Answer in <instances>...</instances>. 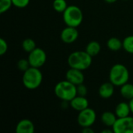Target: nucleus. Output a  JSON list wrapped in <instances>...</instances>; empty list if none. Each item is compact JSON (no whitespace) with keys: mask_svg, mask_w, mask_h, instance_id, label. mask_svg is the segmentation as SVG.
Returning <instances> with one entry per match:
<instances>
[{"mask_svg":"<svg viewBox=\"0 0 133 133\" xmlns=\"http://www.w3.org/2000/svg\"><path fill=\"white\" fill-rule=\"evenodd\" d=\"M118 117L116 116L115 113H113L111 111H105L101 115V122L102 123L108 126V127H113L115 125Z\"/></svg>","mask_w":133,"mask_h":133,"instance_id":"15","label":"nucleus"},{"mask_svg":"<svg viewBox=\"0 0 133 133\" xmlns=\"http://www.w3.org/2000/svg\"><path fill=\"white\" fill-rule=\"evenodd\" d=\"M76 90H77V95H79V96L86 97L88 93L87 87L83 83L76 86Z\"/></svg>","mask_w":133,"mask_h":133,"instance_id":"25","label":"nucleus"},{"mask_svg":"<svg viewBox=\"0 0 133 133\" xmlns=\"http://www.w3.org/2000/svg\"><path fill=\"white\" fill-rule=\"evenodd\" d=\"M107 45H108V48L111 51H116L120 50L122 48H123V41H121L120 39L114 37H111L108 39L107 42Z\"/></svg>","mask_w":133,"mask_h":133,"instance_id":"18","label":"nucleus"},{"mask_svg":"<svg viewBox=\"0 0 133 133\" xmlns=\"http://www.w3.org/2000/svg\"><path fill=\"white\" fill-rule=\"evenodd\" d=\"M79 37V32L76 27L69 26L64 28L60 34L61 40L66 44H71L75 42Z\"/></svg>","mask_w":133,"mask_h":133,"instance_id":"9","label":"nucleus"},{"mask_svg":"<svg viewBox=\"0 0 133 133\" xmlns=\"http://www.w3.org/2000/svg\"><path fill=\"white\" fill-rule=\"evenodd\" d=\"M28 60L30 66L35 68H41L44 65L47 60V55L45 51L41 48H36L29 53Z\"/></svg>","mask_w":133,"mask_h":133,"instance_id":"8","label":"nucleus"},{"mask_svg":"<svg viewBox=\"0 0 133 133\" xmlns=\"http://www.w3.org/2000/svg\"><path fill=\"white\" fill-rule=\"evenodd\" d=\"M129 106H130V108H131V112L133 114V98L129 101Z\"/></svg>","mask_w":133,"mask_h":133,"instance_id":"28","label":"nucleus"},{"mask_svg":"<svg viewBox=\"0 0 133 133\" xmlns=\"http://www.w3.org/2000/svg\"><path fill=\"white\" fill-rule=\"evenodd\" d=\"M65 79L71 82L72 83L78 86L83 83L84 75L82 70L74 68H70L65 73Z\"/></svg>","mask_w":133,"mask_h":133,"instance_id":"10","label":"nucleus"},{"mask_svg":"<svg viewBox=\"0 0 133 133\" xmlns=\"http://www.w3.org/2000/svg\"><path fill=\"white\" fill-rule=\"evenodd\" d=\"M12 5V0H0V13L2 14L8 11Z\"/></svg>","mask_w":133,"mask_h":133,"instance_id":"23","label":"nucleus"},{"mask_svg":"<svg viewBox=\"0 0 133 133\" xmlns=\"http://www.w3.org/2000/svg\"><path fill=\"white\" fill-rule=\"evenodd\" d=\"M54 92L57 97L66 102H69L77 96L76 86L67 79L58 82L55 87Z\"/></svg>","mask_w":133,"mask_h":133,"instance_id":"2","label":"nucleus"},{"mask_svg":"<svg viewBox=\"0 0 133 133\" xmlns=\"http://www.w3.org/2000/svg\"><path fill=\"white\" fill-rule=\"evenodd\" d=\"M115 113L118 118H124V117L129 116L130 113H132L129 104L125 102L119 103L115 108Z\"/></svg>","mask_w":133,"mask_h":133,"instance_id":"14","label":"nucleus"},{"mask_svg":"<svg viewBox=\"0 0 133 133\" xmlns=\"http://www.w3.org/2000/svg\"><path fill=\"white\" fill-rule=\"evenodd\" d=\"M22 48H23V51H25L26 52L30 53L33 50H34L37 47H36V43H35V41L33 39L26 38V39L23 41V42H22Z\"/></svg>","mask_w":133,"mask_h":133,"instance_id":"19","label":"nucleus"},{"mask_svg":"<svg viewBox=\"0 0 133 133\" xmlns=\"http://www.w3.org/2000/svg\"><path fill=\"white\" fill-rule=\"evenodd\" d=\"M12 5L17 8H25L30 3V0H12Z\"/></svg>","mask_w":133,"mask_h":133,"instance_id":"24","label":"nucleus"},{"mask_svg":"<svg viewBox=\"0 0 133 133\" xmlns=\"http://www.w3.org/2000/svg\"><path fill=\"white\" fill-rule=\"evenodd\" d=\"M30 66V64L29 62V60L28 58L27 59H25V58H21L17 62V68L22 71V72H25L26 70H27Z\"/></svg>","mask_w":133,"mask_h":133,"instance_id":"22","label":"nucleus"},{"mask_svg":"<svg viewBox=\"0 0 133 133\" xmlns=\"http://www.w3.org/2000/svg\"><path fill=\"white\" fill-rule=\"evenodd\" d=\"M82 132L83 133H94V130L91 129V127H83L82 129Z\"/></svg>","mask_w":133,"mask_h":133,"instance_id":"27","label":"nucleus"},{"mask_svg":"<svg viewBox=\"0 0 133 133\" xmlns=\"http://www.w3.org/2000/svg\"><path fill=\"white\" fill-rule=\"evenodd\" d=\"M112 129L115 133H133V117L118 118Z\"/></svg>","mask_w":133,"mask_h":133,"instance_id":"7","label":"nucleus"},{"mask_svg":"<svg viewBox=\"0 0 133 133\" xmlns=\"http://www.w3.org/2000/svg\"><path fill=\"white\" fill-rule=\"evenodd\" d=\"M68 5L65 0H54L53 9L58 12H64L67 9Z\"/></svg>","mask_w":133,"mask_h":133,"instance_id":"20","label":"nucleus"},{"mask_svg":"<svg viewBox=\"0 0 133 133\" xmlns=\"http://www.w3.org/2000/svg\"><path fill=\"white\" fill-rule=\"evenodd\" d=\"M7 50H8L7 42L3 38H0V55H5Z\"/></svg>","mask_w":133,"mask_h":133,"instance_id":"26","label":"nucleus"},{"mask_svg":"<svg viewBox=\"0 0 133 133\" xmlns=\"http://www.w3.org/2000/svg\"><path fill=\"white\" fill-rule=\"evenodd\" d=\"M129 79V72L122 64L114 65L109 72V81L116 87H122L128 83Z\"/></svg>","mask_w":133,"mask_h":133,"instance_id":"4","label":"nucleus"},{"mask_svg":"<svg viewBox=\"0 0 133 133\" xmlns=\"http://www.w3.org/2000/svg\"><path fill=\"white\" fill-rule=\"evenodd\" d=\"M107 3H109V4H112V3H115L118 0H104Z\"/></svg>","mask_w":133,"mask_h":133,"instance_id":"30","label":"nucleus"},{"mask_svg":"<svg viewBox=\"0 0 133 133\" xmlns=\"http://www.w3.org/2000/svg\"><path fill=\"white\" fill-rule=\"evenodd\" d=\"M120 93L123 98L130 101L133 98V84L129 83H125L121 87Z\"/></svg>","mask_w":133,"mask_h":133,"instance_id":"17","label":"nucleus"},{"mask_svg":"<svg viewBox=\"0 0 133 133\" xmlns=\"http://www.w3.org/2000/svg\"><path fill=\"white\" fill-rule=\"evenodd\" d=\"M68 64L70 68L85 70L92 64V56L86 51H76L72 52L68 58Z\"/></svg>","mask_w":133,"mask_h":133,"instance_id":"1","label":"nucleus"},{"mask_svg":"<svg viewBox=\"0 0 133 133\" xmlns=\"http://www.w3.org/2000/svg\"><path fill=\"white\" fill-rule=\"evenodd\" d=\"M71 108L77 111H81L87 108H89V101L86 97L77 95L72 100L69 101Z\"/></svg>","mask_w":133,"mask_h":133,"instance_id":"11","label":"nucleus"},{"mask_svg":"<svg viewBox=\"0 0 133 133\" xmlns=\"http://www.w3.org/2000/svg\"><path fill=\"white\" fill-rule=\"evenodd\" d=\"M97 115L94 110L87 108L81 111H79L77 122L81 127H91L96 122Z\"/></svg>","mask_w":133,"mask_h":133,"instance_id":"6","label":"nucleus"},{"mask_svg":"<svg viewBox=\"0 0 133 133\" xmlns=\"http://www.w3.org/2000/svg\"><path fill=\"white\" fill-rule=\"evenodd\" d=\"M35 127L34 123L29 119L20 120L16 126V133H34Z\"/></svg>","mask_w":133,"mask_h":133,"instance_id":"12","label":"nucleus"},{"mask_svg":"<svg viewBox=\"0 0 133 133\" xmlns=\"http://www.w3.org/2000/svg\"><path fill=\"white\" fill-rule=\"evenodd\" d=\"M43 80L42 72L39 68L30 67L27 70L23 72L22 81L23 86L29 90H35L39 87Z\"/></svg>","mask_w":133,"mask_h":133,"instance_id":"3","label":"nucleus"},{"mask_svg":"<svg viewBox=\"0 0 133 133\" xmlns=\"http://www.w3.org/2000/svg\"><path fill=\"white\" fill-rule=\"evenodd\" d=\"M83 19V14L81 9L76 5H69L63 12V20L66 26L77 27Z\"/></svg>","mask_w":133,"mask_h":133,"instance_id":"5","label":"nucleus"},{"mask_svg":"<svg viewBox=\"0 0 133 133\" xmlns=\"http://www.w3.org/2000/svg\"><path fill=\"white\" fill-rule=\"evenodd\" d=\"M101 49V47L100 43L96 41H90V43H88V44L86 47L85 51L90 55L94 57V56L97 55L100 53Z\"/></svg>","mask_w":133,"mask_h":133,"instance_id":"16","label":"nucleus"},{"mask_svg":"<svg viewBox=\"0 0 133 133\" xmlns=\"http://www.w3.org/2000/svg\"><path fill=\"white\" fill-rule=\"evenodd\" d=\"M114 92H115V85L110 81L102 83L98 90L100 97L104 99H108L111 97L114 94Z\"/></svg>","mask_w":133,"mask_h":133,"instance_id":"13","label":"nucleus"},{"mask_svg":"<svg viewBox=\"0 0 133 133\" xmlns=\"http://www.w3.org/2000/svg\"><path fill=\"white\" fill-rule=\"evenodd\" d=\"M102 133H112L114 132V131H113V129L111 130V129H104V130H103Z\"/></svg>","mask_w":133,"mask_h":133,"instance_id":"29","label":"nucleus"},{"mask_svg":"<svg viewBox=\"0 0 133 133\" xmlns=\"http://www.w3.org/2000/svg\"><path fill=\"white\" fill-rule=\"evenodd\" d=\"M123 48L129 54H133V35L126 37L123 40Z\"/></svg>","mask_w":133,"mask_h":133,"instance_id":"21","label":"nucleus"}]
</instances>
